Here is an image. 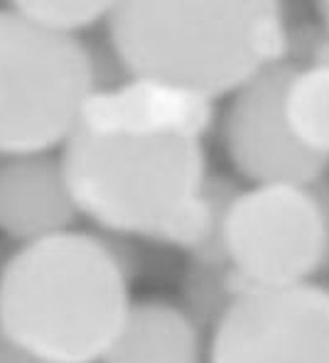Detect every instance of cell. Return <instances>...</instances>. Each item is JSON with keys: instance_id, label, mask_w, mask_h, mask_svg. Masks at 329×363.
Returning <instances> with one entry per match:
<instances>
[{"instance_id": "cell-1", "label": "cell", "mask_w": 329, "mask_h": 363, "mask_svg": "<svg viewBox=\"0 0 329 363\" xmlns=\"http://www.w3.org/2000/svg\"><path fill=\"white\" fill-rule=\"evenodd\" d=\"M204 143L79 123L60 164L77 213L101 231L172 245L197 265H229L224 223L243 184L209 172Z\"/></svg>"}, {"instance_id": "cell-2", "label": "cell", "mask_w": 329, "mask_h": 363, "mask_svg": "<svg viewBox=\"0 0 329 363\" xmlns=\"http://www.w3.org/2000/svg\"><path fill=\"white\" fill-rule=\"evenodd\" d=\"M133 302L126 253L91 231L23 243L0 265V334L42 363H101Z\"/></svg>"}, {"instance_id": "cell-3", "label": "cell", "mask_w": 329, "mask_h": 363, "mask_svg": "<svg viewBox=\"0 0 329 363\" xmlns=\"http://www.w3.org/2000/svg\"><path fill=\"white\" fill-rule=\"evenodd\" d=\"M106 35L126 77L229 101L293 47L288 8L243 3H113Z\"/></svg>"}, {"instance_id": "cell-4", "label": "cell", "mask_w": 329, "mask_h": 363, "mask_svg": "<svg viewBox=\"0 0 329 363\" xmlns=\"http://www.w3.org/2000/svg\"><path fill=\"white\" fill-rule=\"evenodd\" d=\"M99 77L82 37L50 35L0 8V160L62 150Z\"/></svg>"}, {"instance_id": "cell-5", "label": "cell", "mask_w": 329, "mask_h": 363, "mask_svg": "<svg viewBox=\"0 0 329 363\" xmlns=\"http://www.w3.org/2000/svg\"><path fill=\"white\" fill-rule=\"evenodd\" d=\"M224 253L248 290L312 285L329 268V177L241 186L226 211Z\"/></svg>"}, {"instance_id": "cell-6", "label": "cell", "mask_w": 329, "mask_h": 363, "mask_svg": "<svg viewBox=\"0 0 329 363\" xmlns=\"http://www.w3.org/2000/svg\"><path fill=\"white\" fill-rule=\"evenodd\" d=\"M206 363H329V287L243 292L206 339Z\"/></svg>"}, {"instance_id": "cell-7", "label": "cell", "mask_w": 329, "mask_h": 363, "mask_svg": "<svg viewBox=\"0 0 329 363\" xmlns=\"http://www.w3.org/2000/svg\"><path fill=\"white\" fill-rule=\"evenodd\" d=\"M290 57L293 52L226 101L219 123L221 145L246 184H315L329 177V162L297 147L280 116Z\"/></svg>"}, {"instance_id": "cell-8", "label": "cell", "mask_w": 329, "mask_h": 363, "mask_svg": "<svg viewBox=\"0 0 329 363\" xmlns=\"http://www.w3.org/2000/svg\"><path fill=\"white\" fill-rule=\"evenodd\" d=\"M79 123L206 140L216 125V104L169 84L126 77L123 82L94 91Z\"/></svg>"}, {"instance_id": "cell-9", "label": "cell", "mask_w": 329, "mask_h": 363, "mask_svg": "<svg viewBox=\"0 0 329 363\" xmlns=\"http://www.w3.org/2000/svg\"><path fill=\"white\" fill-rule=\"evenodd\" d=\"M77 216L60 157L33 155L0 162V233L23 245L69 231Z\"/></svg>"}, {"instance_id": "cell-10", "label": "cell", "mask_w": 329, "mask_h": 363, "mask_svg": "<svg viewBox=\"0 0 329 363\" xmlns=\"http://www.w3.org/2000/svg\"><path fill=\"white\" fill-rule=\"evenodd\" d=\"M290 69L280 94V116L285 130L312 157L329 162V37L307 30L297 37L293 30Z\"/></svg>"}, {"instance_id": "cell-11", "label": "cell", "mask_w": 329, "mask_h": 363, "mask_svg": "<svg viewBox=\"0 0 329 363\" xmlns=\"http://www.w3.org/2000/svg\"><path fill=\"white\" fill-rule=\"evenodd\" d=\"M204 336L177 302L140 300L101 363H206Z\"/></svg>"}, {"instance_id": "cell-12", "label": "cell", "mask_w": 329, "mask_h": 363, "mask_svg": "<svg viewBox=\"0 0 329 363\" xmlns=\"http://www.w3.org/2000/svg\"><path fill=\"white\" fill-rule=\"evenodd\" d=\"M243 292H248V287L229 265L189 263L182 277V300L177 304L209 336Z\"/></svg>"}, {"instance_id": "cell-13", "label": "cell", "mask_w": 329, "mask_h": 363, "mask_svg": "<svg viewBox=\"0 0 329 363\" xmlns=\"http://www.w3.org/2000/svg\"><path fill=\"white\" fill-rule=\"evenodd\" d=\"M113 3L96 0H20L8 8L25 23L60 37H79L82 32L106 25Z\"/></svg>"}, {"instance_id": "cell-14", "label": "cell", "mask_w": 329, "mask_h": 363, "mask_svg": "<svg viewBox=\"0 0 329 363\" xmlns=\"http://www.w3.org/2000/svg\"><path fill=\"white\" fill-rule=\"evenodd\" d=\"M0 363H42L35 356L20 351L18 346H13L3 334H0Z\"/></svg>"}, {"instance_id": "cell-15", "label": "cell", "mask_w": 329, "mask_h": 363, "mask_svg": "<svg viewBox=\"0 0 329 363\" xmlns=\"http://www.w3.org/2000/svg\"><path fill=\"white\" fill-rule=\"evenodd\" d=\"M315 13H317V28L329 37V0L327 3H317Z\"/></svg>"}]
</instances>
